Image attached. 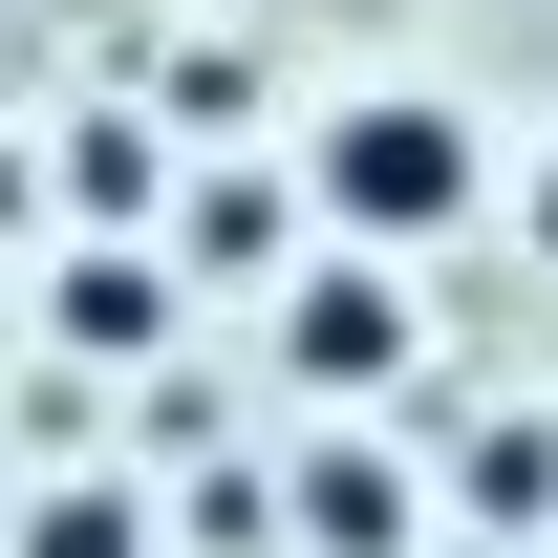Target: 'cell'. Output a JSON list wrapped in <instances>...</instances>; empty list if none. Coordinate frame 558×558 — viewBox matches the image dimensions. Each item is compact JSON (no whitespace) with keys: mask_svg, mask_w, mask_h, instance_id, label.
<instances>
[{"mask_svg":"<svg viewBox=\"0 0 558 558\" xmlns=\"http://www.w3.org/2000/svg\"><path fill=\"white\" fill-rule=\"evenodd\" d=\"M279 344H301V387H387V365H409V279L323 236V258H301V301H279Z\"/></svg>","mask_w":558,"mask_h":558,"instance_id":"7a4b0ae2","label":"cell"},{"mask_svg":"<svg viewBox=\"0 0 558 558\" xmlns=\"http://www.w3.org/2000/svg\"><path fill=\"white\" fill-rule=\"evenodd\" d=\"M301 194H323V236H344V258H429V236H473L494 130L451 108V86H344V108H323V150H301Z\"/></svg>","mask_w":558,"mask_h":558,"instance_id":"6da1fadb","label":"cell"},{"mask_svg":"<svg viewBox=\"0 0 558 558\" xmlns=\"http://www.w3.org/2000/svg\"><path fill=\"white\" fill-rule=\"evenodd\" d=\"M22 537H44V558H130V515H108V494H65V515H22Z\"/></svg>","mask_w":558,"mask_h":558,"instance_id":"277c9868","label":"cell"},{"mask_svg":"<svg viewBox=\"0 0 558 558\" xmlns=\"http://www.w3.org/2000/svg\"><path fill=\"white\" fill-rule=\"evenodd\" d=\"M301 515H323V558H387V537H409V494L365 473V451H323V473H301Z\"/></svg>","mask_w":558,"mask_h":558,"instance_id":"3957f363","label":"cell"},{"mask_svg":"<svg viewBox=\"0 0 558 558\" xmlns=\"http://www.w3.org/2000/svg\"><path fill=\"white\" fill-rule=\"evenodd\" d=\"M0 537H22V515H0Z\"/></svg>","mask_w":558,"mask_h":558,"instance_id":"8992f818","label":"cell"},{"mask_svg":"<svg viewBox=\"0 0 558 558\" xmlns=\"http://www.w3.org/2000/svg\"><path fill=\"white\" fill-rule=\"evenodd\" d=\"M515 258H558V150H537V172H515Z\"/></svg>","mask_w":558,"mask_h":558,"instance_id":"5b68a950","label":"cell"}]
</instances>
